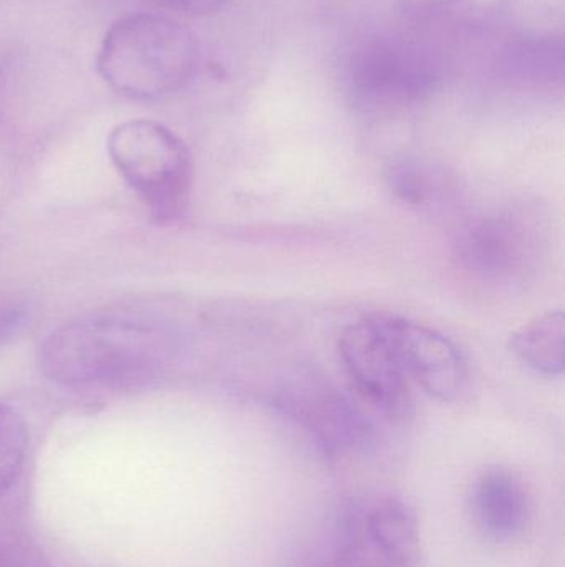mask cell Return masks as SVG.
Segmentation results:
<instances>
[{
	"mask_svg": "<svg viewBox=\"0 0 565 567\" xmlns=\"http://www.w3.org/2000/svg\"><path fill=\"white\" fill-rule=\"evenodd\" d=\"M543 235L537 213L514 208L474 223L460 239L458 255L484 281H513L536 261Z\"/></svg>",
	"mask_w": 565,
	"mask_h": 567,
	"instance_id": "obj_5",
	"label": "cell"
},
{
	"mask_svg": "<svg viewBox=\"0 0 565 567\" xmlns=\"http://www.w3.org/2000/svg\"><path fill=\"white\" fill-rule=\"evenodd\" d=\"M109 159L158 223L185 216L192 188L188 145L168 126L132 120L109 133Z\"/></svg>",
	"mask_w": 565,
	"mask_h": 567,
	"instance_id": "obj_3",
	"label": "cell"
},
{
	"mask_svg": "<svg viewBox=\"0 0 565 567\" xmlns=\"http://www.w3.org/2000/svg\"><path fill=\"white\" fill-rule=\"evenodd\" d=\"M473 515L478 528L491 542H514L530 525V493L514 473L490 470L474 486Z\"/></svg>",
	"mask_w": 565,
	"mask_h": 567,
	"instance_id": "obj_8",
	"label": "cell"
},
{
	"mask_svg": "<svg viewBox=\"0 0 565 567\" xmlns=\"http://www.w3.org/2000/svg\"><path fill=\"white\" fill-rule=\"evenodd\" d=\"M390 340L408 380L441 402L460 399L468 382L467 363L448 337L395 313H374Z\"/></svg>",
	"mask_w": 565,
	"mask_h": 567,
	"instance_id": "obj_7",
	"label": "cell"
},
{
	"mask_svg": "<svg viewBox=\"0 0 565 567\" xmlns=\"http://www.w3.org/2000/svg\"><path fill=\"white\" fill-rule=\"evenodd\" d=\"M367 535L377 555L390 567H417L420 525L417 513L400 498H384L367 516Z\"/></svg>",
	"mask_w": 565,
	"mask_h": 567,
	"instance_id": "obj_9",
	"label": "cell"
},
{
	"mask_svg": "<svg viewBox=\"0 0 565 567\" xmlns=\"http://www.w3.org/2000/svg\"><path fill=\"white\" fill-rule=\"evenodd\" d=\"M441 80L433 52L398 37L367 39L345 63V85L354 105L367 112H391L430 96Z\"/></svg>",
	"mask_w": 565,
	"mask_h": 567,
	"instance_id": "obj_4",
	"label": "cell"
},
{
	"mask_svg": "<svg viewBox=\"0 0 565 567\" xmlns=\"http://www.w3.org/2000/svg\"><path fill=\"white\" fill-rule=\"evenodd\" d=\"M156 2L188 16H209L224 9L232 0H156Z\"/></svg>",
	"mask_w": 565,
	"mask_h": 567,
	"instance_id": "obj_15",
	"label": "cell"
},
{
	"mask_svg": "<svg viewBox=\"0 0 565 567\" xmlns=\"http://www.w3.org/2000/svg\"><path fill=\"white\" fill-rule=\"evenodd\" d=\"M20 322H22V313L15 307H2L0 309V343L15 332Z\"/></svg>",
	"mask_w": 565,
	"mask_h": 567,
	"instance_id": "obj_16",
	"label": "cell"
},
{
	"mask_svg": "<svg viewBox=\"0 0 565 567\" xmlns=\"http://www.w3.org/2000/svg\"><path fill=\"white\" fill-rule=\"evenodd\" d=\"M165 337L139 320L98 317L53 332L43 343V373L59 385L128 390L149 385L166 363Z\"/></svg>",
	"mask_w": 565,
	"mask_h": 567,
	"instance_id": "obj_1",
	"label": "cell"
},
{
	"mask_svg": "<svg viewBox=\"0 0 565 567\" xmlns=\"http://www.w3.org/2000/svg\"><path fill=\"white\" fill-rule=\"evenodd\" d=\"M387 179L395 195L410 205H420L427 198V178L421 169L408 159H400L390 165Z\"/></svg>",
	"mask_w": 565,
	"mask_h": 567,
	"instance_id": "obj_14",
	"label": "cell"
},
{
	"mask_svg": "<svg viewBox=\"0 0 565 567\" xmlns=\"http://www.w3.org/2000/svg\"><path fill=\"white\" fill-rule=\"evenodd\" d=\"M411 17L423 22L471 20L490 13L501 0H404Z\"/></svg>",
	"mask_w": 565,
	"mask_h": 567,
	"instance_id": "obj_13",
	"label": "cell"
},
{
	"mask_svg": "<svg viewBox=\"0 0 565 567\" xmlns=\"http://www.w3.org/2000/svg\"><path fill=\"white\" fill-rule=\"evenodd\" d=\"M196 37L159 13H128L112 23L96 53V70L118 95L155 102L181 92L198 70Z\"/></svg>",
	"mask_w": 565,
	"mask_h": 567,
	"instance_id": "obj_2",
	"label": "cell"
},
{
	"mask_svg": "<svg viewBox=\"0 0 565 567\" xmlns=\"http://www.w3.org/2000/svg\"><path fill=\"white\" fill-rule=\"evenodd\" d=\"M338 353L355 390L374 409L391 419L407 415L411 406L410 380L375 316L357 320L342 332Z\"/></svg>",
	"mask_w": 565,
	"mask_h": 567,
	"instance_id": "obj_6",
	"label": "cell"
},
{
	"mask_svg": "<svg viewBox=\"0 0 565 567\" xmlns=\"http://www.w3.org/2000/svg\"><path fill=\"white\" fill-rule=\"evenodd\" d=\"M513 72L521 76L537 79V75H551L563 72V42L553 40L523 43L514 47L508 55V63Z\"/></svg>",
	"mask_w": 565,
	"mask_h": 567,
	"instance_id": "obj_12",
	"label": "cell"
},
{
	"mask_svg": "<svg viewBox=\"0 0 565 567\" xmlns=\"http://www.w3.org/2000/svg\"><path fill=\"white\" fill-rule=\"evenodd\" d=\"M511 349L531 369L543 375H563L565 367V317L547 312L517 330Z\"/></svg>",
	"mask_w": 565,
	"mask_h": 567,
	"instance_id": "obj_10",
	"label": "cell"
},
{
	"mask_svg": "<svg viewBox=\"0 0 565 567\" xmlns=\"http://www.w3.org/2000/svg\"><path fill=\"white\" fill-rule=\"evenodd\" d=\"M29 435L15 409L0 403V496L6 495L22 473Z\"/></svg>",
	"mask_w": 565,
	"mask_h": 567,
	"instance_id": "obj_11",
	"label": "cell"
}]
</instances>
